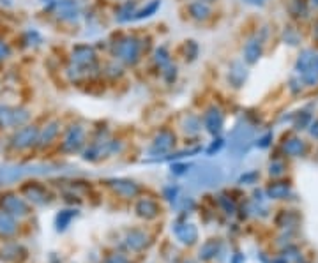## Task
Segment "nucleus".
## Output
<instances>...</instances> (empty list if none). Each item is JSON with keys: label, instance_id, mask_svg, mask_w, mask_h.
Returning a JSON list of instances; mask_svg holds the SVG:
<instances>
[{"label": "nucleus", "instance_id": "1", "mask_svg": "<svg viewBox=\"0 0 318 263\" xmlns=\"http://www.w3.org/2000/svg\"><path fill=\"white\" fill-rule=\"evenodd\" d=\"M295 71L301 73V78L306 85H316L318 83V51L304 50L297 58Z\"/></svg>", "mask_w": 318, "mask_h": 263}, {"label": "nucleus", "instance_id": "2", "mask_svg": "<svg viewBox=\"0 0 318 263\" xmlns=\"http://www.w3.org/2000/svg\"><path fill=\"white\" fill-rule=\"evenodd\" d=\"M115 55L127 64H134L138 60V55H140V45H138L136 39L127 37L115 46Z\"/></svg>", "mask_w": 318, "mask_h": 263}, {"label": "nucleus", "instance_id": "3", "mask_svg": "<svg viewBox=\"0 0 318 263\" xmlns=\"http://www.w3.org/2000/svg\"><path fill=\"white\" fill-rule=\"evenodd\" d=\"M173 233H175V237L186 246H191L198 240V230H196V226L191 225V222H182V225L178 222V225H175Z\"/></svg>", "mask_w": 318, "mask_h": 263}, {"label": "nucleus", "instance_id": "4", "mask_svg": "<svg viewBox=\"0 0 318 263\" xmlns=\"http://www.w3.org/2000/svg\"><path fill=\"white\" fill-rule=\"evenodd\" d=\"M108 186L115 191V193L121 194V196H124V198L136 196L138 191H140L138 184H134L133 180H126V178H111V180H108Z\"/></svg>", "mask_w": 318, "mask_h": 263}, {"label": "nucleus", "instance_id": "5", "mask_svg": "<svg viewBox=\"0 0 318 263\" xmlns=\"http://www.w3.org/2000/svg\"><path fill=\"white\" fill-rule=\"evenodd\" d=\"M82 143H83V129L80 126H74L67 131L66 139L62 143V149L66 152H74V150H78L82 147Z\"/></svg>", "mask_w": 318, "mask_h": 263}, {"label": "nucleus", "instance_id": "6", "mask_svg": "<svg viewBox=\"0 0 318 263\" xmlns=\"http://www.w3.org/2000/svg\"><path fill=\"white\" fill-rule=\"evenodd\" d=\"M204 124L210 134H217L223 127V115L217 108H210L204 117Z\"/></svg>", "mask_w": 318, "mask_h": 263}, {"label": "nucleus", "instance_id": "7", "mask_svg": "<svg viewBox=\"0 0 318 263\" xmlns=\"http://www.w3.org/2000/svg\"><path fill=\"white\" fill-rule=\"evenodd\" d=\"M173 139L175 136L170 131H163V133H159V136L156 138V141H154L152 149H150V152L152 154H165L168 152L170 149H172L173 145Z\"/></svg>", "mask_w": 318, "mask_h": 263}, {"label": "nucleus", "instance_id": "8", "mask_svg": "<svg viewBox=\"0 0 318 263\" xmlns=\"http://www.w3.org/2000/svg\"><path fill=\"white\" fill-rule=\"evenodd\" d=\"M2 205H4V209H6V212L16 214V216H23V214H27V210H29L25 201L19 200L18 196H6Z\"/></svg>", "mask_w": 318, "mask_h": 263}, {"label": "nucleus", "instance_id": "9", "mask_svg": "<svg viewBox=\"0 0 318 263\" xmlns=\"http://www.w3.org/2000/svg\"><path fill=\"white\" fill-rule=\"evenodd\" d=\"M136 214L143 219H154L159 214V207L152 200H140L136 203Z\"/></svg>", "mask_w": 318, "mask_h": 263}, {"label": "nucleus", "instance_id": "10", "mask_svg": "<svg viewBox=\"0 0 318 263\" xmlns=\"http://www.w3.org/2000/svg\"><path fill=\"white\" fill-rule=\"evenodd\" d=\"M73 60L78 64V66H89V64H94L95 55L92 51V48L89 46H78L76 50L73 51Z\"/></svg>", "mask_w": 318, "mask_h": 263}, {"label": "nucleus", "instance_id": "11", "mask_svg": "<svg viewBox=\"0 0 318 263\" xmlns=\"http://www.w3.org/2000/svg\"><path fill=\"white\" fill-rule=\"evenodd\" d=\"M126 244L129 249L133 251H140L147 246V235L140 232V230H133V232L127 233L126 237Z\"/></svg>", "mask_w": 318, "mask_h": 263}, {"label": "nucleus", "instance_id": "12", "mask_svg": "<svg viewBox=\"0 0 318 263\" xmlns=\"http://www.w3.org/2000/svg\"><path fill=\"white\" fill-rule=\"evenodd\" d=\"M260 55H262V41L260 39H249L248 41V45H246L244 48V57H246V60H248L249 64H254L260 58Z\"/></svg>", "mask_w": 318, "mask_h": 263}, {"label": "nucleus", "instance_id": "13", "mask_svg": "<svg viewBox=\"0 0 318 263\" xmlns=\"http://www.w3.org/2000/svg\"><path fill=\"white\" fill-rule=\"evenodd\" d=\"M35 136H37V131H35L34 127H25V129H22L18 134H16L14 145L19 147V149H25V147H29L34 143Z\"/></svg>", "mask_w": 318, "mask_h": 263}, {"label": "nucleus", "instance_id": "14", "mask_svg": "<svg viewBox=\"0 0 318 263\" xmlns=\"http://www.w3.org/2000/svg\"><path fill=\"white\" fill-rule=\"evenodd\" d=\"M283 149L288 155L299 157V155H304V152H306V143L302 141V139L292 138V139H288V141H285Z\"/></svg>", "mask_w": 318, "mask_h": 263}, {"label": "nucleus", "instance_id": "15", "mask_svg": "<svg viewBox=\"0 0 318 263\" xmlns=\"http://www.w3.org/2000/svg\"><path fill=\"white\" fill-rule=\"evenodd\" d=\"M269 198H274V200H281V198H286L290 194V186L286 182H276L267 189Z\"/></svg>", "mask_w": 318, "mask_h": 263}, {"label": "nucleus", "instance_id": "16", "mask_svg": "<svg viewBox=\"0 0 318 263\" xmlns=\"http://www.w3.org/2000/svg\"><path fill=\"white\" fill-rule=\"evenodd\" d=\"M16 230L14 219L6 212H0V235H13Z\"/></svg>", "mask_w": 318, "mask_h": 263}, {"label": "nucleus", "instance_id": "17", "mask_svg": "<svg viewBox=\"0 0 318 263\" xmlns=\"http://www.w3.org/2000/svg\"><path fill=\"white\" fill-rule=\"evenodd\" d=\"M217 249H220V242L217 240L205 242V244L202 246V249H200V258L202 260H210L212 256H216Z\"/></svg>", "mask_w": 318, "mask_h": 263}, {"label": "nucleus", "instance_id": "18", "mask_svg": "<svg viewBox=\"0 0 318 263\" xmlns=\"http://www.w3.org/2000/svg\"><path fill=\"white\" fill-rule=\"evenodd\" d=\"M189 11H191V14H193V18H196V19H205L207 16H209V7H207L205 4H202V2L191 4Z\"/></svg>", "mask_w": 318, "mask_h": 263}, {"label": "nucleus", "instance_id": "19", "mask_svg": "<svg viewBox=\"0 0 318 263\" xmlns=\"http://www.w3.org/2000/svg\"><path fill=\"white\" fill-rule=\"evenodd\" d=\"M76 216V210H64L57 216V228L58 230H66L67 226H69L71 219Z\"/></svg>", "mask_w": 318, "mask_h": 263}, {"label": "nucleus", "instance_id": "20", "mask_svg": "<svg viewBox=\"0 0 318 263\" xmlns=\"http://www.w3.org/2000/svg\"><path fill=\"white\" fill-rule=\"evenodd\" d=\"M292 14L297 16V18H304L306 14H308V6H306L304 0H295V2L292 4Z\"/></svg>", "mask_w": 318, "mask_h": 263}, {"label": "nucleus", "instance_id": "21", "mask_svg": "<svg viewBox=\"0 0 318 263\" xmlns=\"http://www.w3.org/2000/svg\"><path fill=\"white\" fill-rule=\"evenodd\" d=\"M159 6H161V2H159V0H154V2H150V4H149V7H147V11L143 9L142 13H134V14H138V16H134V18H136V19L147 18V16H150V14H152L154 11H156Z\"/></svg>", "mask_w": 318, "mask_h": 263}, {"label": "nucleus", "instance_id": "22", "mask_svg": "<svg viewBox=\"0 0 318 263\" xmlns=\"http://www.w3.org/2000/svg\"><path fill=\"white\" fill-rule=\"evenodd\" d=\"M57 126H58L57 122H53V124H50V126L46 127V131H45V133H43V138H41V141H43V143H48L51 138L55 136V134H57Z\"/></svg>", "mask_w": 318, "mask_h": 263}, {"label": "nucleus", "instance_id": "23", "mask_svg": "<svg viewBox=\"0 0 318 263\" xmlns=\"http://www.w3.org/2000/svg\"><path fill=\"white\" fill-rule=\"evenodd\" d=\"M220 203H221L223 207H225L226 214H233V212H235V203H233L232 200H228L226 196H221V198H220Z\"/></svg>", "mask_w": 318, "mask_h": 263}, {"label": "nucleus", "instance_id": "24", "mask_svg": "<svg viewBox=\"0 0 318 263\" xmlns=\"http://www.w3.org/2000/svg\"><path fill=\"white\" fill-rule=\"evenodd\" d=\"M269 171H270V175H274V177H277V175H281L283 173V170H285V166H283V163H280V161H274V163H270V166H269Z\"/></svg>", "mask_w": 318, "mask_h": 263}, {"label": "nucleus", "instance_id": "25", "mask_svg": "<svg viewBox=\"0 0 318 263\" xmlns=\"http://www.w3.org/2000/svg\"><path fill=\"white\" fill-rule=\"evenodd\" d=\"M311 120V117H309V113H302V117L297 118V122H295V127L297 129H304L306 126H308V122Z\"/></svg>", "mask_w": 318, "mask_h": 263}, {"label": "nucleus", "instance_id": "26", "mask_svg": "<svg viewBox=\"0 0 318 263\" xmlns=\"http://www.w3.org/2000/svg\"><path fill=\"white\" fill-rule=\"evenodd\" d=\"M221 147H223V139H216V141H214L212 145H210V149L207 150V154H209V155H212L214 152H217V150H220Z\"/></svg>", "mask_w": 318, "mask_h": 263}, {"label": "nucleus", "instance_id": "27", "mask_svg": "<svg viewBox=\"0 0 318 263\" xmlns=\"http://www.w3.org/2000/svg\"><path fill=\"white\" fill-rule=\"evenodd\" d=\"M106 263H129V261H127V258L121 256V254H115V256H111Z\"/></svg>", "mask_w": 318, "mask_h": 263}, {"label": "nucleus", "instance_id": "28", "mask_svg": "<svg viewBox=\"0 0 318 263\" xmlns=\"http://www.w3.org/2000/svg\"><path fill=\"white\" fill-rule=\"evenodd\" d=\"M188 170V166H184V165H175V166H172V171L173 173H184V171Z\"/></svg>", "mask_w": 318, "mask_h": 263}, {"label": "nucleus", "instance_id": "29", "mask_svg": "<svg viewBox=\"0 0 318 263\" xmlns=\"http://www.w3.org/2000/svg\"><path fill=\"white\" fill-rule=\"evenodd\" d=\"M270 138H272V134H267V136H264V138L260 139V143H258V147H267Z\"/></svg>", "mask_w": 318, "mask_h": 263}, {"label": "nucleus", "instance_id": "30", "mask_svg": "<svg viewBox=\"0 0 318 263\" xmlns=\"http://www.w3.org/2000/svg\"><path fill=\"white\" fill-rule=\"evenodd\" d=\"M246 4H251V6H264L267 0H244Z\"/></svg>", "mask_w": 318, "mask_h": 263}, {"label": "nucleus", "instance_id": "31", "mask_svg": "<svg viewBox=\"0 0 318 263\" xmlns=\"http://www.w3.org/2000/svg\"><path fill=\"white\" fill-rule=\"evenodd\" d=\"M175 193H177V189H166L165 191V194H166V198H168L170 201L173 200V196H175Z\"/></svg>", "mask_w": 318, "mask_h": 263}, {"label": "nucleus", "instance_id": "32", "mask_svg": "<svg viewBox=\"0 0 318 263\" xmlns=\"http://www.w3.org/2000/svg\"><path fill=\"white\" fill-rule=\"evenodd\" d=\"M311 134H313V136H316V138H318V120L311 126Z\"/></svg>", "mask_w": 318, "mask_h": 263}, {"label": "nucleus", "instance_id": "33", "mask_svg": "<svg viewBox=\"0 0 318 263\" xmlns=\"http://www.w3.org/2000/svg\"><path fill=\"white\" fill-rule=\"evenodd\" d=\"M4 55H7V48L2 45V43H0V58L4 57Z\"/></svg>", "mask_w": 318, "mask_h": 263}, {"label": "nucleus", "instance_id": "34", "mask_svg": "<svg viewBox=\"0 0 318 263\" xmlns=\"http://www.w3.org/2000/svg\"><path fill=\"white\" fill-rule=\"evenodd\" d=\"M202 2H212V0H202Z\"/></svg>", "mask_w": 318, "mask_h": 263}, {"label": "nucleus", "instance_id": "35", "mask_svg": "<svg viewBox=\"0 0 318 263\" xmlns=\"http://www.w3.org/2000/svg\"><path fill=\"white\" fill-rule=\"evenodd\" d=\"M313 2H315V4H316V6H318V0H313Z\"/></svg>", "mask_w": 318, "mask_h": 263}, {"label": "nucleus", "instance_id": "36", "mask_svg": "<svg viewBox=\"0 0 318 263\" xmlns=\"http://www.w3.org/2000/svg\"><path fill=\"white\" fill-rule=\"evenodd\" d=\"M274 263H281V261H274Z\"/></svg>", "mask_w": 318, "mask_h": 263}, {"label": "nucleus", "instance_id": "37", "mask_svg": "<svg viewBox=\"0 0 318 263\" xmlns=\"http://www.w3.org/2000/svg\"><path fill=\"white\" fill-rule=\"evenodd\" d=\"M188 263H193V261H188Z\"/></svg>", "mask_w": 318, "mask_h": 263}]
</instances>
